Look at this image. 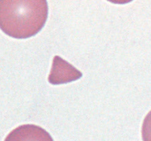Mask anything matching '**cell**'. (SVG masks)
I'll use <instances>...</instances> for the list:
<instances>
[{
	"label": "cell",
	"instance_id": "obj_1",
	"mask_svg": "<svg viewBox=\"0 0 151 141\" xmlns=\"http://www.w3.org/2000/svg\"><path fill=\"white\" fill-rule=\"evenodd\" d=\"M48 16L44 0H0V29L17 38H30L44 27Z\"/></svg>",
	"mask_w": 151,
	"mask_h": 141
},
{
	"label": "cell",
	"instance_id": "obj_2",
	"mask_svg": "<svg viewBox=\"0 0 151 141\" xmlns=\"http://www.w3.org/2000/svg\"><path fill=\"white\" fill-rule=\"evenodd\" d=\"M82 73L59 56H55L48 80L52 85H60L78 80Z\"/></svg>",
	"mask_w": 151,
	"mask_h": 141
},
{
	"label": "cell",
	"instance_id": "obj_3",
	"mask_svg": "<svg viewBox=\"0 0 151 141\" xmlns=\"http://www.w3.org/2000/svg\"><path fill=\"white\" fill-rule=\"evenodd\" d=\"M4 141H54L50 133L41 126L24 124L13 129Z\"/></svg>",
	"mask_w": 151,
	"mask_h": 141
},
{
	"label": "cell",
	"instance_id": "obj_4",
	"mask_svg": "<svg viewBox=\"0 0 151 141\" xmlns=\"http://www.w3.org/2000/svg\"><path fill=\"white\" fill-rule=\"evenodd\" d=\"M143 141H151V110L145 118L142 128Z\"/></svg>",
	"mask_w": 151,
	"mask_h": 141
}]
</instances>
